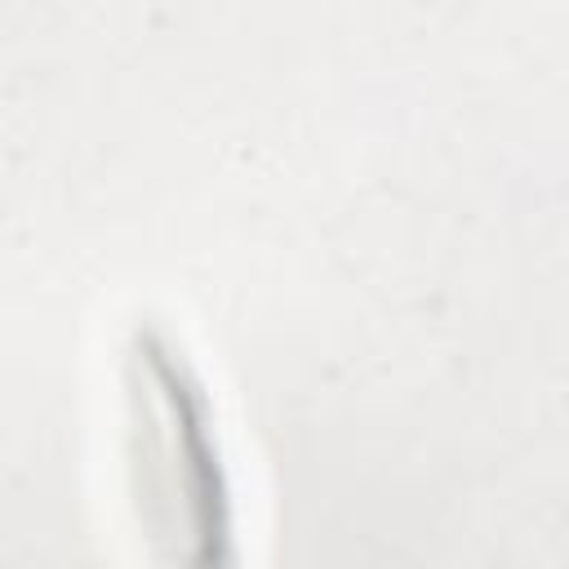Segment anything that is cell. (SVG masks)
Returning <instances> with one entry per match:
<instances>
[{"label": "cell", "instance_id": "obj_1", "mask_svg": "<svg viewBox=\"0 0 569 569\" xmlns=\"http://www.w3.org/2000/svg\"><path fill=\"white\" fill-rule=\"evenodd\" d=\"M129 502L156 569H240V511L209 387L164 329L124 347Z\"/></svg>", "mask_w": 569, "mask_h": 569}]
</instances>
